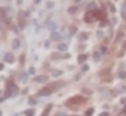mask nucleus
<instances>
[{"label":"nucleus","instance_id":"nucleus-1","mask_svg":"<svg viewBox=\"0 0 126 116\" xmlns=\"http://www.w3.org/2000/svg\"><path fill=\"white\" fill-rule=\"evenodd\" d=\"M84 99L83 97H80V95H74L72 98H70L69 100H66V104L67 105H79L81 103H84Z\"/></svg>","mask_w":126,"mask_h":116},{"label":"nucleus","instance_id":"nucleus-2","mask_svg":"<svg viewBox=\"0 0 126 116\" xmlns=\"http://www.w3.org/2000/svg\"><path fill=\"white\" fill-rule=\"evenodd\" d=\"M51 93H53V88L48 86V87H43L42 89L38 92V95H39V97H48V95H50Z\"/></svg>","mask_w":126,"mask_h":116},{"label":"nucleus","instance_id":"nucleus-3","mask_svg":"<svg viewBox=\"0 0 126 116\" xmlns=\"http://www.w3.org/2000/svg\"><path fill=\"white\" fill-rule=\"evenodd\" d=\"M94 20H95V16H94V14L92 11L86 14V16H84V21L86 22H93Z\"/></svg>","mask_w":126,"mask_h":116},{"label":"nucleus","instance_id":"nucleus-4","mask_svg":"<svg viewBox=\"0 0 126 116\" xmlns=\"http://www.w3.org/2000/svg\"><path fill=\"white\" fill-rule=\"evenodd\" d=\"M51 109H53V105H51V104H48V105H47V106L44 108V110H43L42 116H48L49 114H50Z\"/></svg>","mask_w":126,"mask_h":116},{"label":"nucleus","instance_id":"nucleus-5","mask_svg":"<svg viewBox=\"0 0 126 116\" xmlns=\"http://www.w3.org/2000/svg\"><path fill=\"white\" fill-rule=\"evenodd\" d=\"M4 59H5V61H6V62H9V64L14 62V60H15V59H14V55H12L11 53H6Z\"/></svg>","mask_w":126,"mask_h":116},{"label":"nucleus","instance_id":"nucleus-6","mask_svg":"<svg viewBox=\"0 0 126 116\" xmlns=\"http://www.w3.org/2000/svg\"><path fill=\"white\" fill-rule=\"evenodd\" d=\"M88 37H89V34H88L87 32H81V33L79 34V40H80V42H86V40L88 39Z\"/></svg>","mask_w":126,"mask_h":116},{"label":"nucleus","instance_id":"nucleus-7","mask_svg":"<svg viewBox=\"0 0 126 116\" xmlns=\"http://www.w3.org/2000/svg\"><path fill=\"white\" fill-rule=\"evenodd\" d=\"M58 50H59V51H61V53L67 51V44H65V43L59 44V45H58Z\"/></svg>","mask_w":126,"mask_h":116},{"label":"nucleus","instance_id":"nucleus-8","mask_svg":"<svg viewBox=\"0 0 126 116\" xmlns=\"http://www.w3.org/2000/svg\"><path fill=\"white\" fill-rule=\"evenodd\" d=\"M34 81H36V82H39V83H45V82H47V81H48V77H47V76H37V77L34 78Z\"/></svg>","mask_w":126,"mask_h":116},{"label":"nucleus","instance_id":"nucleus-9","mask_svg":"<svg viewBox=\"0 0 126 116\" xmlns=\"http://www.w3.org/2000/svg\"><path fill=\"white\" fill-rule=\"evenodd\" d=\"M11 44H12V49H15V50H16V49H18V48H20V45H21L20 40H18L17 38L12 39V43H11Z\"/></svg>","mask_w":126,"mask_h":116},{"label":"nucleus","instance_id":"nucleus-10","mask_svg":"<svg viewBox=\"0 0 126 116\" xmlns=\"http://www.w3.org/2000/svg\"><path fill=\"white\" fill-rule=\"evenodd\" d=\"M50 39L51 40H59V39H61V34L58 33V32H53L50 34Z\"/></svg>","mask_w":126,"mask_h":116},{"label":"nucleus","instance_id":"nucleus-11","mask_svg":"<svg viewBox=\"0 0 126 116\" xmlns=\"http://www.w3.org/2000/svg\"><path fill=\"white\" fill-rule=\"evenodd\" d=\"M61 75H63L61 70H51V76L53 77H60Z\"/></svg>","mask_w":126,"mask_h":116},{"label":"nucleus","instance_id":"nucleus-12","mask_svg":"<svg viewBox=\"0 0 126 116\" xmlns=\"http://www.w3.org/2000/svg\"><path fill=\"white\" fill-rule=\"evenodd\" d=\"M86 60H87V55H84V54L79 55V58H77V62H79V64H83Z\"/></svg>","mask_w":126,"mask_h":116},{"label":"nucleus","instance_id":"nucleus-13","mask_svg":"<svg viewBox=\"0 0 126 116\" xmlns=\"http://www.w3.org/2000/svg\"><path fill=\"white\" fill-rule=\"evenodd\" d=\"M67 12H69L70 15H74V14L77 12V7H76V6H70V7L67 9Z\"/></svg>","mask_w":126,"mask_h":116},{"label":"nucleus","instance_id":"nucleus-14","mask_svg":"<svg viewBox=\"0 0 126 116\" xmlns=\"http://www.w3.org/2000/svg\"><path fill=\"white\" fill-rule=\"evenodd\" d=\"M76 32H77V27L76 26H71L70 29H69V34L70 36H74V34H76Z\"/></svg>","mask_w":126,"mask_h":116},{"label":"nucleus","instance_id":"nucleus-15","mask_svg":"<svg viewBox=\"0 0 126 116\" xmlns=\"http://www.w3.org/2000/svg\"><path fill=\"white\" fill-rule=\"evenodd\" d=\"M34 114H36V111L33 109H28V110L25 111V115L26 116H34Z\"/></svg>","mask_w":126,"mask_h":116},{"label":"nucleus","instance_id":"nucleus-16","mask_svg":"<svg viewBox=\"0 0 126 116\" xmlns=\"http://www.w3.org/2000/svg\"><path fill=\"white\" fill-rule=\"evenodd\" d=\"M60 58H61L60 53H51V59H53V60H58V59H60Z\"/></svg>","mask_w":126,"mask_h":116},{"label":"nucleus","instance_id":"nucleus-17","mask_svg":"<svg viewBox=\"0 0 126 116\" xmlns=\"http://www.w3.org/2000/svg\"><path fill=\"white\" fill-rule=\"evenodd\" d=\"M118 77H119V78H121V79H124V78H126V71H124V70L119 71V73H118Z\"/></svg>","mask_w":126,"mask_h":116},{"label":"nucleus","instance_id":"nucleus-18","mask_svg":"<svg viewBox=\"0 0 126 116\" xmlns=\"http://www.w3.org/2000/svg\"><path fill=\"white\" fill-rule=\"evenodd\" d=\"M20 81H21L22 83H26V82H27V75H26V73H22V75L20 76Z\"/></svg>","mask_w":126,"mask_h":116},{"label":"nucleus","instance_id":"nucleus-19","mask_svg":"<svg viewBox=\"0 0 126 116\" xmlns=\"http://www.w3.org/2000/svg\"><path fill=\"white\" fill-rule=\"evenodd\" d=\"M87 7H88V10H91V11H92L93 9H95V4H94L93 1H91V2L88 4V6H87Z\"/></svg>","mask_w":126,"mask_h":116},{"label":"nucleus","instance_id":"nucleus-20","mask_svg":"<svg viewBox=\"0 0 126 116\" xmlns=\"http://www.w3.org/2000/svg\"><path fill=\"white\" fill-rule=\"evenodd\" d=\"M100 56H102V54H100V53H98V51H95V53H94V60H95V61L100 60Z\"/></svg>","mask_w":126,"mask_h":116},{"label":"nucleus","instance_id":"nucleus-21","mask_svg":"<svg viewBox=\"0 0 126 116\" xmlns=\"http://www.w3.org/2000/svg\"><path fill=\"white\" fill-rule=\"evenodd\" d=\"M93 113H94V109H93V108H91V109H88V110L86 111V114H84V115L86 116H92Z\"/></svg>","mask_w":126,"mask_h":116},{"label":"nucleus","instance_id":"nucleus-22","mask_svg":"<svg viewBox=\"0 0 126 116\" xmlns=\"http://www.w3.org/2000/svg\"><path fill=\"white\" fill-rule=\"evenodd\" d=\"M51 7H54V2L53 1H48L47 2V9H51Z\"/></svg>","mask_w":126,"mask_h":116},{"label":"nucleus","instance_id":"nucleus-23","mask_svg":"<svg viewBox=\"0 0 126 116\" xmlns=\"http://www.w3.org/2000/svg\"><path fill=\"white\" fill-rule=\"evenodd\" d=\"M82 92H83V93H87L88 95H91V94L93 93V92H92L91 89H86V88H83V89H82Z\"/></svg>","mask_w":126,"mask_h":116},{"label":"nucleus","instance_id":"nucleus-24","mask_svg":"<svg viewBox=\"0 0 126 116\" xmlns=\"http://www.w3.org/2000/svg\"><path fill=\"white\" fill-rule=\"evenodd\" d=\"M4 11H6L9 15H11V14H12V9H11V7H5V9H4Z\"/></svg>","mask_w":126,"mask_h":116},{"label":"nucleus","instance_id":"nucleus-25","mask_svg":"<svg viewBox=\"0 0 126 116\" xmlns=\"http://www.w3.org/2000/svg\"><path fill=\"white\" fill-rule=\"evenodd\" d=\"M109 6H110V11H111V12H115V11H116V9H115V6H114L113 4H109Z\"/></svg>","mask_w":126,"mask_h":116},{"label":"nucleus","instance_id":"nucleus-26","mask_svg":"<svg viewBox=\"0 0 126 116\" xmlns=\"http://www.w3.org/2000/svg\"><path fill=\"white\" fill-rule=\"evenodd\" d=\"M97 37H98V38H102V37H103V32H102V31H98V32H97Z\"/></svg>","mask_w":126,"mask_h":116},{"label":"nucleus","instance_id":"nucleus-27","mask_svg":"<svg viewBox=\"0 0 126 116\" xmlns=\"http://www.w3.org/2000/svg\"><path fill=\"white\" fill-rule=\"evenodd\" d=\"M88 69H89V66H88V65H83V66H82V71H88Z\"/></svg>","mask_w":126,"mask_h":116},{"label":"nucleus","instance_id":"nucleus-28","mask_svg":"<svg viewBox=\"0 0 126 116\" xmlns=\"http://www.w3.org/2000/svg\"><path fill=\"white\" fill-rule=\"evenodd\" d=\"M28 103H30V104H36L37 102H36V99H30V100H28Z\"/></svg>","mask_w":126,"mask_h":116},{"label":"nucleus","instance_id":"nucleus-29","mask_svg":"<svg viewBox=\"0 0 126 116\" xmlns=\"http://www.w3.org/2000/svg\"><path fill=\"white\" fill-rule=\"evenodd\" d=\"M99 116H109V113H105V111H104V113H102Z\"/></svg>","mask_w":126,"mask_h":116},{"label":"nucleus","instance_id":"nucleus-30","mask_svg":"<svg viewBox=\"0 0 126 116\" xmlns=\"http://www.w3.org/2000/svg\"><path fill=\"white\" fill-rule=\"evenodd\" d=\"M30 73H34V69H33V67L30 69Z\"/></svg>","mask_w":126,"mask_h":116},{"label":"nucleus","instance_id":"nucleus-31","mask_svg":"<svg viewBox=\"0 0 126 116\" xmlns=\"http://www.w3.org/2000/svg\"><path fill=\"white\" fill-rule=\"evenodd\" d=\"M121 104H126V98H123V99H121Z\"/></svg>","mask_w":126,"mask_h":116},{"label":"nucleus","instance_id":"nucleus-32","mask_svg":"<svg viewBox=\"0 0 126 116\" xmlns=\"http://www.w3.org/2000/svg\"><path fill=\"white\" fill-rule=\"evenodd\" d=\"M2 70H4V64L0 62V71H2Z\"/></svg>","mask_w":126,"mask_h":116},{"label":"nucleus","instance_id":"nucleus-33","mask_svg":"<svg viewBox=\"0 0 126 116\" xmlns=\"http://www.w3.org/2000/svg\"><path fill=\"white\" fill-rule=\"evenodd\" d=\"M69 58H71V55H69V54H66V55H65V58H64V59H69Z\"/></svg>","mask_w":126,"mask_h":116},{"label":"nucleus","instance_id":"nucleus-34","mask_svg":"<svg viewBox=\"0 0 126 116\" xmlns=\"http://www.w3.org/2000/svg\"><path fill=\"white\" fill-rule=\"evenodd\" d=\"M33 1H34V4H39L42 0H33Z\"/></svg>","mask_w":126,"mask_h":116},{"label":"nucleus","instance_id":"nucleus-35","mask_svg":"<svg viewBox=\"0 0 126 116\" xmlns=\"http://www.w3.org/2000/svg\"><path fill=\"white\" fill-rule=\"evenodd\" d=\"M75 1H76V2H79V1H82V0H75Z\"/></svg>","mask_w":126,"mask_h":116},{"label":"nucleus","instance_id":"nucleus-36","mask_svg":"<svg viewBox=\"0 0 126 116\" xmlns=\"http://www.w3.org/2000/svg\"><path fill=\"white\" fill-rule=\"evenodd\" d=\"M0 116H2V113H1V111H0Z\"/></svg>","mask_w":126,"mask_h":116}]
</instances>
